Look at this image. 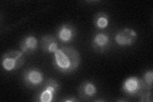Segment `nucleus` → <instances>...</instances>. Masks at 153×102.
I'll list each match as a JSON object with an SVG mask.
<instances>
[{
    "label": "nucleus",
    "mask_w": 153,
    "mask_h": 102,
    "mask_svg": "<svg viewBox=\"0 0 153 102\" xmlns=\"http://www.w3.org/2000/svg\"><path fill=\"white\" fill-rule=\"evenodd\" d=\"M54 66L62 73L68 74L75 71L80 63L79 52L72 47L59 48L54 53Z\"/></svg>",
    "instance_id": "nucleus-1"
},
{
    "label": "nucleus",
    "mask_w": 153,
    "mask_h": 102,
    "mask_svg": "<svg viewBox=\"0 0 153 102\" xmlns=\"http://www.w3.org/2000/svg\"><path fill=\"white\" fill-rule=\"evenodd\" d=\"M25 62V57L21 51H10L3 54L1 65L7 71L17 70L22 66Z\"/></svg>",
    "instance_id": "nucleus-2"
},
{
    "label": "nucleus",
    "mask_w": 153,
    "mask_h": 102,
    "mask_svg": "<svg viewBox=\"0 0 153 102\" xmlns=\"http://www.w3.org/2000/svg\"><path fill=\"white\" fill-rule=\"evenodd\" d=\"M122 89L128 96L139 97L143 92L151 91L148 89L143 83L142 79H140L136 77H129L123 82Z\"/></svg>",
    "instance_id": "nucleus-3"
},
{
    "label": "nucleus",
    "mask_w": 153,
    "mask_h": 102,
    "mask_svg": "<svg viewBox=\"0 0 153 102\" xmlns=\"http://www.w3.org/2000/svg\"><path fill=\"white\" fill-rule=\"evenodd\" d=\"M60 86L57 81L53 79L46 80L43 87L38 93L37 100L41 102H51L53 101L54 96L58 92Z\"/></svg>",
    "instance_id": "nucleus-4"
},
{
    "label": "nucleus",
    "mask_w": 153,
    "mask_h": 102,
    "mask_svg": "<svg viewBox=\"0 0 153 102\" xmlns=\"http://www.w3.org/2000/svg\"><path fill=\"white\" fill-rule=\"evenodd\" d=\"M22 79L24 83L27 87L34 88L41 85L44 81V75L40 70L31 68L24 71Z\"/></svg>",
    "instance_id": "nucleus-5"
},
{
    "label": "nucleus",
    "mask_w": 153,
    "mask_h": 102,
    "mask_svg": "<svg viewBox=\"0 0 153 102\" xmlns=\"http://www.w3.org/2000/svg\"><path fill=\"white\" fill-rule=\"evenodd\" d=\"M137 38V33L130 28H124L115 35V41L121 46L131 45L135 42Z\"/></svg>",
    "instance_id": "nucleus-6"
},
{
    "label": "nucleus",
    "mask_w": 153,
    "mask_h": 102,
    "mask_svg": "<svg viewBox=\"0 0 153 102\" xmlns=\"http://www.w3.org/2000/svg\"><path fill=\"white\" fill-rule=\"evenodd\" d=\"M111 38L107 33L100 32L96 34L92 40V47L99 52H103L108 49L111 46Z\"/></svg>",
    "instance_id": "nucleus-7"
},
{
    "label": "nucleus",
    "mask_w": 153,
    "mask_h": 102,
    "mask_svg": "<svg viewBox=\"0 0 153 102\" xmlns=\"http://www.w3.org/2000/svg\"><path fill=\"white\" fill-rule=\"evenodd\" d=\"M76 35V30L73 25L70 24H64L61 25L57 30V35L59 40L67 43L73 40Z\"/></svg>",
    "instance_id": "nucleus-8"
},
{
    "label": "nucleus",
    "mask_w": 153,
    "mask_h": 102,
    "mask_svg": "<svg viewBox=\"0 0 153 102\" xmlns=\"http://www.w3.org/2000/svg\"><path fill=\"white\" fill-rule=\"evenodd\" d=\"M97 93V87L92 82H83L79 88V95L82 100H89Z\"/></svg>",
    "instance_id": "nucleus-9"
},
{
    "label": "nucleus",
    "mask_w": 153,
    "mask_h": 102,
    "mask_svg": "<svg viewBox=\"0 0 153 102\" xmlns=\"http://www.w3.org/2000/svg\"><path fill=\"white\" fill-rule=\"evenodd\" d=\"M38 48V40L33 35L27 36L20 43V48L23 54H31Z\"/></svg>",
    "instance_id": "nucleus-10"
},
{
    "label": "nucleus",
    "mask_w": 153,
    "mask_h": 102,
    "mask_svg": "<svg viewBox=\"0 0 153 102\" xmlns=\"http://www.w3.org/2000/svg\"><path fill=\"white\" fill-rule=\"evenodd\" d=\"M41 47L42 51L46 53H55L58 49L56 38L51 35H45L42 38Z\"/></svg>",
    "instance_id": "nucleus-11"
},
{
    "label": "nucleus",
    "mask_w": 153,
    "mask_h": 102,
    "mask_svg": "<svg viewBox=\"0 0 153 102\" xmlns=\"http://www.w3.org/2000/svg\"><path fill=\"white\" fill-rule=\"evenodd\" d=\"M109 23V16L104 12H98L94 17V24L98 30H104Z\"/></svg>",
    "instance_id": "nucleus-12"
},
{
    "label": "nucleus",
    "mask_w": 153,
    "mask_h": 102,
    "mask_svg": "<svg viewBox=\"0 0 153 102\" xmlns=\"http://www.w3.org/2000/svg\"><path fill=\"white\" fill-rule=\"evenodd\" d=\"M143 83L146 85L147 88L149 90H151L152 88V81H153V71L149 70L146 71L142 79Z\"/></svg>",
    "instance_id": "nucleus-13"
},
{
    "label": "nucleus",
    "mask_w": 153,
    "mask_h": 102,
    "mask_svg": "<svg viewBox=\"0 0 153 102\" xmlns=\"http://www.w3.org/2000/svg\"><path fill=\"white\" fill-rule=\"evenodd\" d=\"M140 101H152V95L151 91H146L139 96Z\"/></svg>",
    "instance_id": "nucleus-14"
},
{
    "label": "nucleus",
    "mask_w": 153,
    "mask_h": 102,
    "mask_svg": "<svg viewBox=\"0 0 153 102\" xmlns=\"http://www.w3.org/2000/svg\"><path fill=\"white\" fill-rule=\"evenodd\" d=\"M63 101H71V102H72V101H77V100H76V99L74 97H72V98L69 99V100L66 99V100H64Z\"/></svg>",
    "instance_id": "nucleus-15"
}]
</instances>
